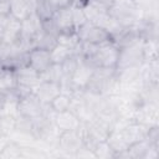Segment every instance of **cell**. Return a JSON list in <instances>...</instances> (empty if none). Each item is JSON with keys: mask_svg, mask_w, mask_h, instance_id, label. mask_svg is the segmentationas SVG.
Returning a JSON list of instances; mask_svg holds the SVG:
<instances>
[{"mask_svg": "<svg viewBox=\"0 0 159 159\" xmlns=\"http://www.w3.org/2000/svg\"><path fill=\"white\" fill-rule=\"evenodd\" d=\"M108 14L123 27L137 26L145 21L144 12L132 0H114L108 9Z\"/></svg>", "mask_w": 159, "mask_h": 159, "instance_id": "6da1fadb", "label": "cell"}, {"mask_svg": "<svg viewBox=\"0 0 159 159\" xmlns=\"http://www.w3.org/2000/svg\"><path fill=\"white\" fill-rule=\"evenodd\" d=\"M118 56H119V47L113 41H108L102 45H98L94 52L92 53V56L83 60L88 61L93 67L116 68Z\"/></svg>", "mask_w": 159, "mask_h": 159, "instance_id": "7a4b0ae2", "label": "cell"}, {"mask_svg": "<svg viewBox=\"0 0 159 159\" xmlns=\"http://www.w3.org/2000/svg\"><path fill=\"white\" fill-rule=\"evenodd\" d=\"M144 62V40L139 41L119 48V56L117 61L116 70H122L133 66H140Z\"/></svg>", "mask_w": 159, "mask_h": 159, "instance_id": "3957f363", "label": "cell"}, {"mask_svg": "<svg viewBox=\"0 0 159 159\" xmlns=\"http://www.w3.org/2000/svg\"><path fill=\"white\" fill-rule=\"evenodd\" d=\"M76 34H77L80 41L92 43L96 46L102 45L108 41H112V36L106 29H103L102 26L94 25L89 21H87L84 25L78 27L76 30Z\"/></svg>", "mask_w": 159, "mask_h": 159, "instance_id": "277c9868", "label": "cell"}, {"mask_svg": "<svg viewBox=\"0 0 159 159\" xmlns=\"http://www.w3.org/2000/svg\"><path fill=\"white\" fill-rule=\"evenodd\" d=\"M83 147L82 135L80 132V128L76 130H67V132H60L56 148L53 150H60L62 154L67 157H75L78 149Z\"/></svg>", "mask_w": 159, "mask_h": 159, "instance_id": "5b68a950", "label": "cell"}, {"mask_svg": "<svg viewBox=\"0 0 159 159\" xmlns=\"http://www.w3.org/2000/svg\"><path fill=\"white\" fill-rule=\"evenodd\" d=\"M43 106L40 99L35 96V93H30L27 96L20 97L19 99V106H17V111H19V116L34 119L37 118L42 114L43 111Z\"/></svg>", "mask_w": 159, "mask_h": 159, "instance_id": "8992f818", "label": "cell"}, {"mask_svg": "<svg viewBox=\"0 0 159 159\" xmlns=\"http://www.w3.org/2000/svg\"><path fill=\"white\" fill-rule=\"evenodd\" d=\"M159 104L158 103H152V102H144L137 111L134 119L148 127V128H153V127H158L159 125Z\"/></svg>", "mask_w": 159, "mask_h": 159, "instance_id": "52a82bcc", "label": "cell"}, {"mask_svg": "<svg viewBox=\"0 0 159 159\" xmlns=\"http://www.w3.org/2000/svg\"><path fill=\"white\" fill-rule=\"evenodd\" d=\"M53 62L48 50L41 47H34L27 52V65L37 73H42Z\"/></svg>", "mask_w": 159, "mask_h": 159, "instance_id": "ba28073f", "label": "cell"}, {"mask_svg": "<svg viewBox=\"0 0 159 159\" xmlns=\"http://www.w3.org/2000/svg\"><path fill=\"white\" fill-rule=\"evenodd\" d=\"M94 68L96 67H93L88 61L80 57V63H78L77 68L75 70L73 75L71 76V81H72V84L76 91H82L87 87Z\"/></svg>", "mask_w": 159, "mask_h": 159, "instance_id": "9c48e42d", "label": "cell"}, {"mask_svg": "<svg viewBox=\"0 0 159 159\" xmlns=\"http://www.w3.org/2000/svg\"><path fill=\"white\" fill-rule=\"evenodd\" d=\"M34 93L42 104H50L55 99V97L61 93L60 82L41 81L37 84V87L34 89Z\"/></svg>", "mask_w": 159, "mask_h": 159, "instance_id": "30bf717a", "label": "cell"}, {"mask_svg": "<svg viewBox=\"0 0 159 159\" xmlns=\"http://www.w3.org/2000/svg\"><path fill=\"white\" fill-rule=\"evenodd\" d=\"M14 71H15V75H16L17 86H22V87L35 89L37 87V84L41 82L40 73H37L35 70H32L27 63L15 68Z\"/></svg>", "mask_w": 159, "mask_h": 159, "instance_id": "8fae6325", "label": "cell"}, {"mask_svg": "<svg viewBox=\"0 0 159 159\" xmlns=\"http://www.w3.org/2000/svg\"><path fill=\"white\" fill-rule=\"evenodd\" d=\"M53 123L56 128L60 132H67V130H76L81 127V120L77 118V116L71 111H63L56 113V117L53 119Z\"/></svg>", "mask_w": 159, "mask_h": 159, "instance_id": "7c38bea8", "label": "cell"}, {"mask_svg": "<svg viewBox=\"0 0 159 159\" xmlns=\"http://www.w3.org/2000/svg\"><path fill=\"white\" fill-rule=\"evenodd\" d=\"M52 20L58 30V34L61 32H73L75 26H73V21H72V11H71V6L70 7H65L61 10H57L53 12Z\"/></svg>", "mask_w": 159, "mask_h": 159, "instance_id": "4fadbf2b", "label": "cell"}, {"mask_svg": "<svg viewBox=\"0 0 159 159\" xmlns=\"http://www.w3.org/2000/svg\"><path fill=\"white\" fill-rule=\"evenodd\" d=\"M35 11V5L30 0H10V16L22 21Z\"/></svg>", "mask_w": 159, "mask_h": 159, "instance_id": "5bb4252c", "label": "cell"}, {"mask_svg": "<svg viewBox=\"0 0 159 159\" xmlns=\"http://www.w3.org/2000/svg\"><path fill=\"white\" fill-rule=\"evenodd\" d=\"M21 36V21L9 16L5 29H4V34H2V41L7 45L15 43L16 41H19Z\"/></svg>", "mask_w": 159, "mask_h": 159, "instance_id": "9a60e30c", "label": "cell"}, {"mask_svg": "<svg viewBox=\"0 0 159 159\" xmlns=\"http://www.w3.org/2000/svg\"><path fill=\"white\" fill-rule=\"evenodd\" d=\"M17 87V80L14 70H5V72L0 76V96L9 92L15 91Z\"/></svg>", "mask_w": 159, "mask_h": 159, "instance_id": "2e32d148", "label": "cell"}, {"mask_svg": "<svg viewBox=\"0 0 159 159\" xmlns=\"http://www.w3.org/2000/svg\"><path fill=\"white\" fill-rule=\"evenodd\" d=\"M0 158H21V144L9 137L0 150Z\"/></svg>", "mask_w": 159, "mask_h": 159, "instance_id": "e0dca14e", "label": "cell"}, {"mask_svg": "<svg viewBox=\"0 0 159 159\" xmlns=\"http://www.w3.org/2000/svg\"><path fill=\"white\" fill-rule=\"evenodd\" d=\"M50 53H51L52 62L60 65V63H62L66 58H68L70 56L75 55V51H73L72 48H68V47H66V46H63V45L57 43V45L50 51Z\"/></svg>", "mask_w": 159, "mask_h": 159, "instance_id": "ac0fdd59", "label": "cell"}, {"mask_svg": "<svg viewBox=\"0 0 159 159\" xmlns=\"http://www.w3.org/2000/svg\"><path fill=\"white\" fill-rule=\"evenodd\" d=\"M16 117L11 114H1L0 116V133L4 137H10L15 130Z\"/></svg>", "mask_w": 159, "mask_h": 159, "instance_id": "d6986e66", "label": "cell"}, {"mask_svg": "<svg viewBox=\"0 0 159 159\" xmlns=\"http://www.w3.org/2000/svg\"><path fill=\"white\" fill-rule=\"evenodd\" d=\"M93 154H94V158H98V159H114L116 158V153L113 152L111 145L107 143V140L99 142L94 147Z\"/></svg>", "mask_w": 159, "mask_h": 159, "instance_id": "ffe728a7", "label": "cell"}, {"mask_svg": "<svg viewBox=\"0 0 159 159\" xmlns=\"http://www.w3.org/2000/svg\"><path fill=\"white\" fill-rule=\"evenodd\" d=\"M51 108L55 111V112H63V111H67L70 109L71 107V96L70 94H66V93H60L58 96L55 97V99L50 103Z\"/></svg>", "mask_w": 159, "mask_h": 159, "instance_id": "44dd1931", "label": "cell"}, {"mask_svg": "<svg viewBox=\"0 0 159 159\" xmlns=\"http://www.w3.org/2000/svg\"><path fill=\"white\" fill-rule=\"evenodd\" d=\"M41 81H53V82H60L62 78V70L58 63H52L46 71L40 73Z\"/></svg>", "mask_w": 159, "mask_h": 159, "instance_id": "7402d4cb", "label": "cell"}, {"mask_svg": "<svg viewBox=\"0 0 159 159\" xmlns=\"http://www.w3.org/2000/svg\"><path fill=\"white\" fill-rule=\"evenodd\" d=\"M78 63H80V56H77V55H72L68 58H66L62 63H60L61 70H62V77L71 78V76L73 75Z\"/></svg>", "mask_w": 159, "mask_h": 159, "instance_id": "603a6c76", "label": "cell"}, {"mask_svg": "<svg viewBox=\"0 0 159 159\" xmlns=\"http://www.w3.org/2000/svg\"><path fill=\"white\" fill-rule=\"evenodd\" d=\"M71 11H72V21H73V26L75 30H77L78 27H81L82 25H84L87 22V17L86 14L83 11V6L81 4H72L71 5Z\"/></svg>", "mask_w": 159, "mask_h": 159, "instance_id": "cb8c5ba5", "label": "cell"}, {"mask_svg": "<svg viewBox=\"0 0 159 159\" xmlns=\"http://www.w3.org/2000/svg\"><path fill=\"white\" fill-rule=\"evenodd\" d=\"M56 45H57V36L52 35V34H47L45 31H42L40 34L37 42H36V47H41V48H45L48 51H51Z\"/></svg>", "mask_w": 159, "mask_h": 159, "instance_id": "d4e9b609", "label": "cell"}, {"mask_svg": "<svg viewBox=\"0 0 159 159\" xmlns=\"http://www.w3.org/2000/svg\"><path fill=\"white\" fill-rule=\"evenodd\" d=\"M35 14L39 16V19L41 21L48 20L53 16V11L51 10V7L47 5L46 0H37L35 4Z\"/></svg>", "mask_w": 159, "mask_h": 159, "instance_id": "484cf974", "label": "cell"}, {"mask_svg": "<svg viewBox=\"0 0 159 159\" xmlns=\"http://www.w3.org/2000/svg\"><path fill=\"white\" fill-rule=\"evenodd\" d=\"M46 2L51 7V10L55 12L65 7H70L73 4V0H46Z\"/></svg>", "mask_w": 159, "mask_h": 159, "instance_id": "4316f807", "label": "cell"}, {"mask_svg": "<svg viewBox=\"0 0 159 159\" xmlns=\"http://www.w3.org/2000/svg\"><path fill=\"white\" fill-rule=\"evenodd\" d=\"M10 15V0H0V16Z\"/></svg>", "mask_w": 159, "mask_h": 159, "instance_id": "83f0119b", "label": "cell"}, {"mask_svg": "<svg viewBox=\"0 0 159 159\" xmlns=\"http://www.w3.org/2000/svg\"><path fill=\"white\" fill-rule=\"evenodd\" d=\"M10 16V15H9ZM9 16H0V39H2V34H4V29L6 25V21L9 19Z\"/></svg>", "mask_w": 159, "mask_h": 159, "instance_id": "f1b7e54d", "label": "cell"}, {"mask_svg": "<svg viewBox=\"0 0 159 159\" xmlns=\"http://www.w3.org/2000/svg\"><path fill=\"white\" fill-rule=\"evenodd\" d=\"M5 70H6V68H5V66H4V65L0 62V76H1V75L5 72Z\"/></svg>", "mask_w": 159, "mask_h": 159, "instance_id": "f546056e", "label": "cell"}, {"mask_svg": "<svg viewBox=\"0 0 159 159\" xmlns=\"http://www.w3.org/2000/svg\"><path fill=\"white\" fill-rule=\"evenodd\" d=\"M30 1H31V2H32V4H34V5H35V4H36V1H37V0H30Z\"/></svg>", "mask_w": 159, "mask_h": 159, "instance_id": "4dcf8cb0", "label": "cell"}, {"mask_svg": "<svg viewBox=\"0 0 159 159\" xmlns=\"http://www.w3.org/2000/svg\"><path fill=\"white\" fill-rule=\"evenodd\" d=\"M1 137H4V135H1V133H0V138H1Z\"/></svg>", "mask_w": 159, "mask_h": 159, "instance_id": "1f68e13d", "label": "cell"}]
</instances>
